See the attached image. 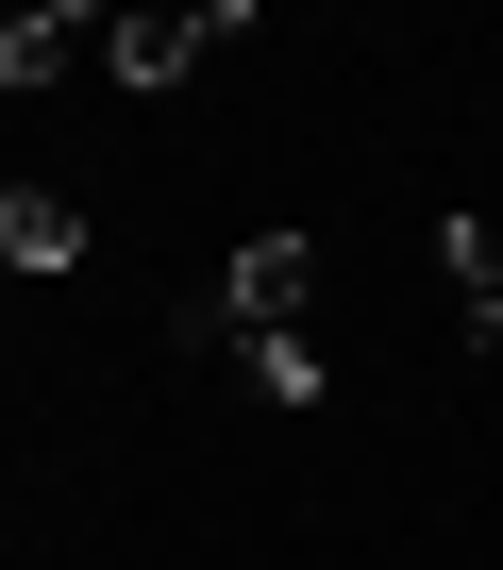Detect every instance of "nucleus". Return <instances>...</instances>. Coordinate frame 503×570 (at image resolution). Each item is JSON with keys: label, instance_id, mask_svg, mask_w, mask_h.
<instances>
[{"label": "nucleus", "instance_id": "nucleus-1", "mask_svg": "<svg viewBox=\"0 0 503 570\" xmlns=\"http://www.w3.org/2000/svg\"><path fill=\"white\" fill-rule=\"evenodd\" d=\"M303 285H319L303 235H235V268H218V336H286V320H303Z\"/></svg>", "mask_w": 503, "mask_h": 570}, {"label": "nucleus", "instance_id": "nucleus-2", "mask_svg": "<svg viewBox=\"0 0 503 570\" xmlns=\"http://www.w3.org/2000/svg\"><path fill=\"white\" fill-rule=\"evenodd\" d=\"M85 51H118V18H101V0H34V18H18V35H0V85H18V101H34V85H68Z\"/></svg>", "mask_w": 503, "mask_h": 570}, {"label": "nucleus", "instance_id": "nucleus-3", "mask_svg": "<svg viewBox=\"0 0 503 570\" xmlns=\"http://www.w3.org/2000/svg\"><path fill=\"white\" fill-rule=\"evenodd\" d=\"M235 18H251V0H201V18H118V51H101V68H118V85H185Z\"/></svg>", "mask_w": 503, "mask_h": 570}, {"label": "nucleus", "instance_id": "nucleus-4", "mask_svg": "<svg viewBox=\"0 0 503 570\" xmlns=\"http://www.w3.org/2000/svg\"><path fill=\"white\" fill-rule=\"evenodd\" d=\"M0 252H18V268L51 285V268H85L101 235H85V202H68V185H0Z\"/></svg>", "mask_w": 503, "mask_h": 570}, {"label": "nucleus", "instance_id": "nucleus-5", "mask_svg": "<svg viewBox=\"0 0 503 570\" xmlns=\"http://www.w3.org/2000/svg\"><path fill=\"white\" fill-rule=\"evenodd\" d=\"M436 268H453V336H503V218H436Z\"/></svg>", "mask_w": 503, "mask_h": 570}, {"label": "nucleus", "instance_id": "nucleus-6", "mask_svg": "<svg viewBox=\"0 0 503 570\" xmlns=\"http://www.w3.org/2000/svg\"><path fill=\"white\" fill-rule=\"evenodd\" d=\"M218 353H235V370H251V386H269V403H303V420H319V403H336V370H319V353H303V336H218Z\"/></svg>", "mask_w": 503, "mask_h": 570}]
</instances>
